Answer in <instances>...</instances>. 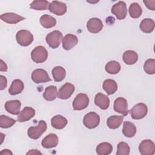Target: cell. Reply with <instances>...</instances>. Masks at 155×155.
I'll use <instances>...</instances> for the list:
<instances>
[{
    "label": "cell",
    "instance_id": "6da1fadb",
    "mask_svg": "<svg viewBox=\"0 0 155 155\" xmlns=\"http://www.w3.org/2000/svg\"><path fill=\"white\" fill-rule=\"evenodd\" d=\"M48 57V52L45 48L39 45L36 47L31 52V58L36 63H42L45 62Z\"/></svg>",
    "mask_w": 155,
    "mask_h": 155
},
{
    "label": "cell",
    "instance_id": "7a4b0ae2",
    "mask_svg": "<svg viewBox=\"0 0 155 155\" xmlns=\"http://www.w3.org/2000/svg\"><path fill=\"white\" fill-rule=\"evenodd\" d=\"M47 129L46 122L41 120L36 127H31L28 129L27 134L29 137L33 139H37Z\"/></svg>",
    "mask_w": 155,
    "mask_h": 155
},
{
    "label": "cell",
    "instance_id": "3957f363",
    "mask_svg": "<svg viewBox=\"0 0 155 155\" xmlns=\"http://www.w3.org/2000/svg\"><path fill=\"white\" fill-rule=\"evenodd\" d=\"M16 39L20 45L26 47L33 42V36L28 30H21L17 32Z\"/></svg>",
    "mask_w": 155,
    "mask_h": 155
},
{
    "label": "cell",
    "instance_id": "277c9868",
    "mask_svg": "<svg viewBox=\"0 0 155 155\" xmlns=\"http://www.w3.org/2000/svg\"><path fill=\"white\" fill-rule=\"evenodd\" d=\"M133 119H140L143 118L147 114L148 108L143 103H139L135 105L130 111H128Z\"/></svg>",
    "mask_w": 155,
    "mask_h": 155
},
{
    "label": "cell",
    "instance_id": "5b68a950",
    "mask_svg": "<svg viewBox=\"0 0 155 155\" xmlns=\"http://www.w3.org/2000/svg\"><path fill=\"white\" fill-rule=\"evenodd\" d=\"M48 45L52 48H58L62 40V34L58 30H54L49 33L45 38Z\"/></svg>",
    "mask_w": 155,
    "mask_h": 155
},
{
    "label": "cell",
    "instance_id": "8992f818",
    "mask_svg": "<svg viewBox=\"0 0 155 155\" xmlns=\"http://www.w3.org/2000/svg\"><path fill=\"white\" fill-rule=\"evenodd\" d=\"M100 122L99 116L94 112H90L86 114L83 119L84 125L89 129L97 127Z\"/></svg>",
    "mask_w": 155,
    "mask_h": 155
},
{
    "label": "cell",
    "instance_id": "52a82bcc",
    "mask_svg": "<svg viewBox=\"0 0 155 155\" xmlns=\"http://www.w3.org/2000/svg\"><path fill=\"white\" fill-rule=\"evenodd\" d=\"M89 104L88 96L84 93L78 94L73 102V107L74 110H82L86 108Z\"/></svg>",
    "mask_w": 155,
    "mask_h": 155
},
{
    "label": "cell",
    "instance_id": "ba28073f",
    "mask_svg": "<svg viewBox=\"0 0 155 155\" xmlns=\"http://www.w3.org/2000/svg\"><path fill=\"white\" fill-rule=\"evenodd\" d=\"M111 13L116 16L117 19H124L127 14L126 4L124 1H119L112 7Z\"/></svg>",
    "mask_w": 155,
    "mask_h": 155
},
{
    "label": "cell",
    "instance_id": "9c48e42d",
    "mask_svg": "<svg viewBox=\"0 0 155 155\" xmlns=\"http://www.w3.org/2000/svg\"><path fill=\"white\" fill-rule=\"evenodd\" d=\"M31 79L36 84L45 83L50 81V78L47 72L41 68L35 70L31 73Z\"/></svg>",
    "mask_w": 155,
    "mask_h": 155
},
{
    "label": "cell",
    "instance_id": "30bf717a",
    "mask_svg": "<svg viewBox=\"0 0 155 155\" xmlns=\"http://www.w3.org/2000/svg\"><path fill=\"white\" fill-rule=\"evenodd\" d=\"M139 150L142 155H153L155 152L154 143L150 139L143 140L139 146Z\"/></svg>",
    "mask_w": 155,
    "mask_h": 155
},
{
    "label": "cell",
    "instance_id": "8fae6325",
    "mask_svg": "<svg viewBox=\"0 0 155 155\" xmlns=\"http://www.w3.org/2000/svg\"><path fill=\"white\" fill-rule=\"evenodd\" d=\"M48 9L52 13L56 15L61 16L66 13L67 5L62 2L53 1L50 4Z\"/></svg>",
    "mask_w": 155,
    "mask_h": 155
},
{
    "label": "cell",
    "instance_id": "7c38bea8",
    "mask_svg": "<svg viewBox=\"0 0 155 155\" xmlns=\"http://www.w3.org/2000/svg\"><path fill=\"white\" fill-rule=\"evenodd\" d=\"M113 108L115 111L124 116H127L128 113L127 101L124 97L117 98L114 102Z\"/></svg>",
    "mask_w": 155,
    "mask_h": 155
},
{
    "label": "cell",
    "instance_id": "4fadbf2b",
    "mask_svg": "<svg viewBox=\"0 0 155 155\" xmlns=\"http://www.w3.org/2000/svg\"><path fill=\"white\" fill-rule=\"evenodd\" d=\"M88 30L92 33H97L103 28V24L101 20L97 18H93L88 20L87 23Z\"/></svg>",
    "mask_w": 155,
    "mask_h": 155
},
{
    "label": "cell",
    "instance_id": "5bb4252c",
    "mask_svg": "<svg viewBox=\"0 0 155 155\" xmlns=\"http://www.w3.org/2000/svg\"><path fill=\"white\" fill-rule=\"evenodd\" d=\"M74 91V86L70 83L62 85L58 92V97L61 99H68Z\"/></svg>",
    "mask_w": 155,
    "mask_h": 155
},
{
    "label": "cell",
    "instance_id": "9a60e30c",
    "mask_svg": "<svg viewBox=\"0 0 155 155\" xmlns=\"http://www.w3.org/2000/svg\"><path fill=\"white\" fill-rule=\"evenodd\" d=\"M59 142L58 136L54 133H50L45 137L41 142L42 146L45 148H51L56 147Z\"/></svg>",
    "mask_w": 155,
    "mask_h": 155
},
{
    "label": "cell",
    "instance_id": "2e32d148",
    "mask_svg": "<svg viewBox=\"0 0 155 155\" xmlns=\"http://www.w3.org/2000/svg\"><path fill=\"white\" fill-rule=\"evenodd\" d=\"M62 47L65 50H70L73 48L78 42L76 36L73 34H67L62 38Z\"/></svg>",
    "mask_w": 155,
    "mask_h": 155
},
{
    "label": "cell",
    "instance_id": "e0dca14e",
    "mask_svg": "<svg viewBox=\"0 0 155 155\" xmlns=\"http://www.w3.org/2000/svg\"><path fill=\"white\" fill-rule=\"evenodd\" d=\"M21 103L19 100L8 101L5 104V109L9 113L13 115H18L20 113Z\"/></svg>",
    "mask_w": 155,
    "mask_h": 155
},
{
    "label": "cell",
    "instance_id": "ac0fdd59",
    "mask_svg": "<svg viewBox=\"0 0 155 155\" xmlns=\"http://www.w3.org/2000/svg\"><path fill=\"white\" fill-rule=\"evenodd\" d=\"M35 115V110L29 107H25L19 113L18 116V121L19 122H26L31 119Z\"/></svg>",
    "mask_w": 155,
    "mask_h": 155
},
{
    "label": "cell",
    "instance_id": "d6986e66",
    "mask_svg": "<svg viewBox=\"0 0 155 155\" xmlns=\"http://www.w3.org/2000/svg\"><path fill=\"white\" fill-rule=\"evenodd\" d=\"M94 103L102 110H106L110 105V100L107 96L99 93L96 94L94 97Z\"/></svg>",
    "mask_w": 155,
    "mask_h": 155
},
{
    "label": "cell",
    "instance_id": "ffe728a7",
    "mask_svg": "<svg viewBox=\"0 0 155 155\" xmlns=\"http://www.w3.org/2000/svg\"><path fill=\"white\" fill-rule=\"evenodd\" d=\"M0 18H1V19H2L3 21L8 24H16L19 21H21L25 19L24 17H22L20 15H18L13 13H4L1 15Z\"/></svg>",
    "mask_w": 155,
    "mask_h": 155
},
{
    "label": "cell",
    "instance_id": "44dd1931",
    "mask_svg": "<svg viewBox=\"0 0 155 155\" xmlns=\"http://www.w3.org/2000/svg\"><path fill=\"white\" fill-rule=\"evenodd\" d=\"M24 85L23 82L20 79H15L13 81L8 92L11 95H16L21 93L24 90Z\"/></svg>",
    "mask_w": 155,
    "mask_h": 155
},
{
    "label": "cell",
    "instance_id": "7402d4cb",
    "mask_svg": "<svg viewBox=\"0 0 155 155\" xmlns=\"http://www.w3.org/2000/svg\"><path fill=\"white\" fill-rule=\"evenodd\" d=\"M51 124L53 128L61 130L66 126L67 124V120L61 115H56L51 118Z\"/></svg>",
    "mask_w": 155,
    "mask_h": 155
},
{
    "label": "cell",
    "instance_id": "603a6c76",
    "mask_svg": "<svg viewBox=\"0 0 155 155\" xmlns=\"http://www.w3.org/2000/svg\"><path fill=\"white\" fill-rule=\"evenodd\" d=\"M154 21L150 18L143 19L139 25L140 29L145 33H150L152 32L154 29Z\"/></svg>",
    "mask_w": 155,
    "mask_h": 155
},
{
    "label": "cell",
    "instance_id": "cb8c5ba5",
    "mask_svg": "<svg viewBox=\"0 0 155 155\" xmlns=\"http://www.w3.org/2000/svg\"><path fill=\"white\" fill-rule=\"evenodd\" d=\"M102 87L104 90L109 95L114 94L117 90V83L115 81L111 79L105 80L103 82Z\"/></svg>",
    "mask_w": 155,
    "mask_h": 155
},
{
    "label": "cell",
    "instance_id": "d4e9b609",
    "mask_svg": "<svg viewBox=\"0 0 155 155\" xmlns=\"http://www.w3.org/2000/svg\"><path fill=\"white\" fill-rule=\"evenodd\" d=\"M136 133V126L131 122L125 121L123 124L122 133L127 137H133Z\"/></svg>",
    "mask_w": 155,
    "mask_h": 155
},
{
    "label": "cell",
    "instance_id": "484cf974",
    "mask_svg": "<svg viewBox=\"0 0 155 155\" xmlns=\"http://www.w3.org/2000/svg\"><path fill=\"white\" fill-rule=\"evenodd\" d=\"M138 59V55L136 52L133 50H127L123 54V60L126 64L133 65Z\"/></svg>",
    "mask_w": 155,
    "mask_h": 155
},
{
    "label": "cell",
    "instance_id": "4316f807",
    "mask_svg": "<svg viewBox=\"0 0 155 155\" xmlns=\"http://www.w3.org/2000/svg\"><path fill=\"white\" fill-rule=\"evenodd\" d=\"M58 96V90L56 86L50 85L47 87L43 93L44 98L48 101L54 100Z\"/></svg>",
    "mask_w": 155,
    "mask_h": 155
},
{
    "label": "cell",
    "instance_id": "83f0119b",
    "mask_svg": "<svg viewBox=\"0 0 155 155\" xmlns=\"http://www.w3.org/2000/svg\"><path fill=\"white\" fill-rule=\"evenodd\" d=\"M124 116H112L108 118L107 121V126L111 129H116L122 123Z\"/></svg>",
    "mask_w": 155,
    "mask_h": 155
},
{
    "label": "cell",
    "instance_id": "f1b7e54d",
    "mask_svg": "<svg viewBox=\"0 0 155 155\" xmlns=\"http://www.w3.org/2000/svg\"><path fill=\"white\" fill-rule=\"evenodd\" d=\"M40 23L43 27L49 28L54 27L56 25V20L51 16L48 15H44L40 18Z\"/></svg>",
    "mask_w": 155,
    "mask_h": 155
},
{
    "label": "cell",
    "instance_id": "f546056e",
    "mask_svg": "<svg viewBox=\"0 0 155 155\" xmlns=\"http://www.w3.org/2000/svg\"><path fill=\"white\" fill-rule=\"evenodd\" d=\"M113 151L111 144L108 142H102L96 147V153L98 155H108Z\"/></svg>",
    "mask_w": 155,
    "mask_h": 155
},
{
    "label": "cell",
    "instance_id": "4dcf8cb0",
    "mask_svg": "<svg viewBox=\"0 0 155 155\" xmlns=\"http://www.w3.org/2000/svg\"><path fill=\"white\" fill-rule=\"evenodd\" d=\"M66 75L65 69L60 66H57L52 70V76L54 81L61 82L64 79Z\"/></svg>",
    "mask_w": 155,
    "mask_h": 155
},
{
    "label": "cell",
    "instance_id": "1f68e13d",
    "mask_svg": "<svg viewBox=\"0 0 155 155\" xmlns=\"http://www.w3.org/2000/svg\"><path fill=\"white\" fill-rule=\"evenodd\" d=\"M105 71L109 74H115L119 72L120 70V65L118 62L111 61L105 65Z\"/></svg>",
    "mask_w": 155,
    "mask_h": 155
},
{
    "label": "cell",
    "instance_id": "d6a6232c",
    "mask_svg": "<svg viewBox=\"0 0 155 155\" xmlns=\"http://www.w3.org/2000/svg\"><path fill=\"white\" fill-rule=\"evenodd\" d=\"M50 2L45 0L34 1L30 4V8L36 10H45L49 8Z\"/></svg>",
    "mask_w": 155,
    "mask_h": 155
},
{
    "label": "cell",
    "instance_id": "836d02e7",
    "mask_svg": "<svg viewBox=\"0 0 155 155\" xmlns=\"http://www.w3.org/2000/svg\"><path fill=\"white\" fill-rule=\"evenodd\" d=\"M129 14L130 16L133 18H139L142 13V10L141 7L138 3L133 2L129 7Z\"/></svg>",
    "mask_w": 155,
    "mask_h": 155
},
{
    "label": "cell",
    "instance_id": "e575fe53",
    "mask_svg": "<svg viewBox=\"0 0 155 155\" xmlns=\"http://www.w3.org/2000/svg\"><path fill=\"white\" fill-rule=\"evenodd\" d=\"M16 122L13 119L10 118L7 116H0V127L2 128H7L13 126Z\"/></svg>",
    "mask_w": 155,
    "mask_h": 155
},
{
    "label": "cell",
    "instance_id": "d590c367",
    "mask_svg": "<svg viewBox=\"0 0 155 155\" xmlns=\"http://www.w3.org/2000/svg\"><path fill=\"white\" fill-rule=\"evenodd\" d=\"M144 71L148 74H153L155 73V60L154 59H147L143 65Z\"/></svg>",
    "mask_w": 155,
    "mask_h": 155
},
{
    "label": "cell",
    "instance_id": "8d00e7d4",
    "mask_svg": "<svg viewBox=\"0 0 155 155\" xmlns=\"http://www.w3.org/2000/svg\"><path fill=\"white\" fill-rule=\"evenodd\" d=\"M130 147L124 142H120L117 146V155H128L130 154Z\"/></svg>",
    "mask_w": 155,
    "mask_h": 155
},
{
    "label": "cell",
    "instance_id": "74e56055",
    "mask_svg": "<svg viewBox=\"0 0 155 155\" xmlns=\"http://www.w3.org/2000/svg\"><path fill=\"white\" fill-rule=\"evenodd\" d=\"M143 3L148 8L151 10H155V0H148V1H143Z\"/></svg>",
    "mask_w": 155,
    "mask_h": 155
},
{
    "label": "cell",
    "instance_id": "f35d334b",
    "mask_svg": "<svg viewBox=\"0 0 155 155\" xmlns=\"http://www.w3.org/2000/svg\"><path fill=\"white\" fill-rule=\"evenodd\" d=\"M7 81L5 77L2 75L0 76V90H3L7 87Z\"/></svg>",
    "mask_w": 155,
    "mask_h": 155
},
{
    "label": "cell",
    "instance_id": "ab89813d",
    "mask_svg": "<svg viewBox=\"0 0 155 155\" xmlns=\"http://www.w3.org/2000/svg\"><path fill=\"white\" fill-rule=\"evenodd\" d=\"M0 71H6L7 70V66L6 64L1 59L0 61Z\"/></svg>",
    "mask_w": 155,
    "mask_h": 155
},
{
    "label": "cell",
    "instance_id": "60d3db41",
    "mask_svg": "<svg viewBox=\"0 0 155 155\" xmlns=\"http://www.w3.org/2000/svg\"><path fill=\"white\" fill-rule=\"evenodd\" d=\"M42 154V153L39 151L38 150H31L29 151H28L26 154Z\"/></svg>",
    "mask_w": 155,
    "mask_h": 155
},
{
    "label": "cell",
    "instance_id": "b9f144b4",
    "mask_svg": "<svg viewBox=\"0 0 155 155\" xmlns=\"http://www.w3.org/2000/svg\"><path fill=\"white\" fill-rule=\"evenodd\" d=\"M0 154H2V155H9V154H13V153L9 150H7V149H5V150H2L1 152H0Z\"/></svg>",
    "mask_w": 155,
    "mask_h": 155
},
{
    "label": "cell",
    "instance_id": "7bdbcfd3",
    "mask_svg": "<svg viewBox=\"0 0 155 155\" xmlns=\"http://www.w3.org/2000/svg\"><path fill=\"white\" fill-rule=\"evenodd\" d=\"M0 135H1V143H2V142H3V140H4L3 137H5V135H4V134H2V133H1Z\"/></svg>",
    "mask_w": 155,
    "mask_h": 155
}]
</instances>
